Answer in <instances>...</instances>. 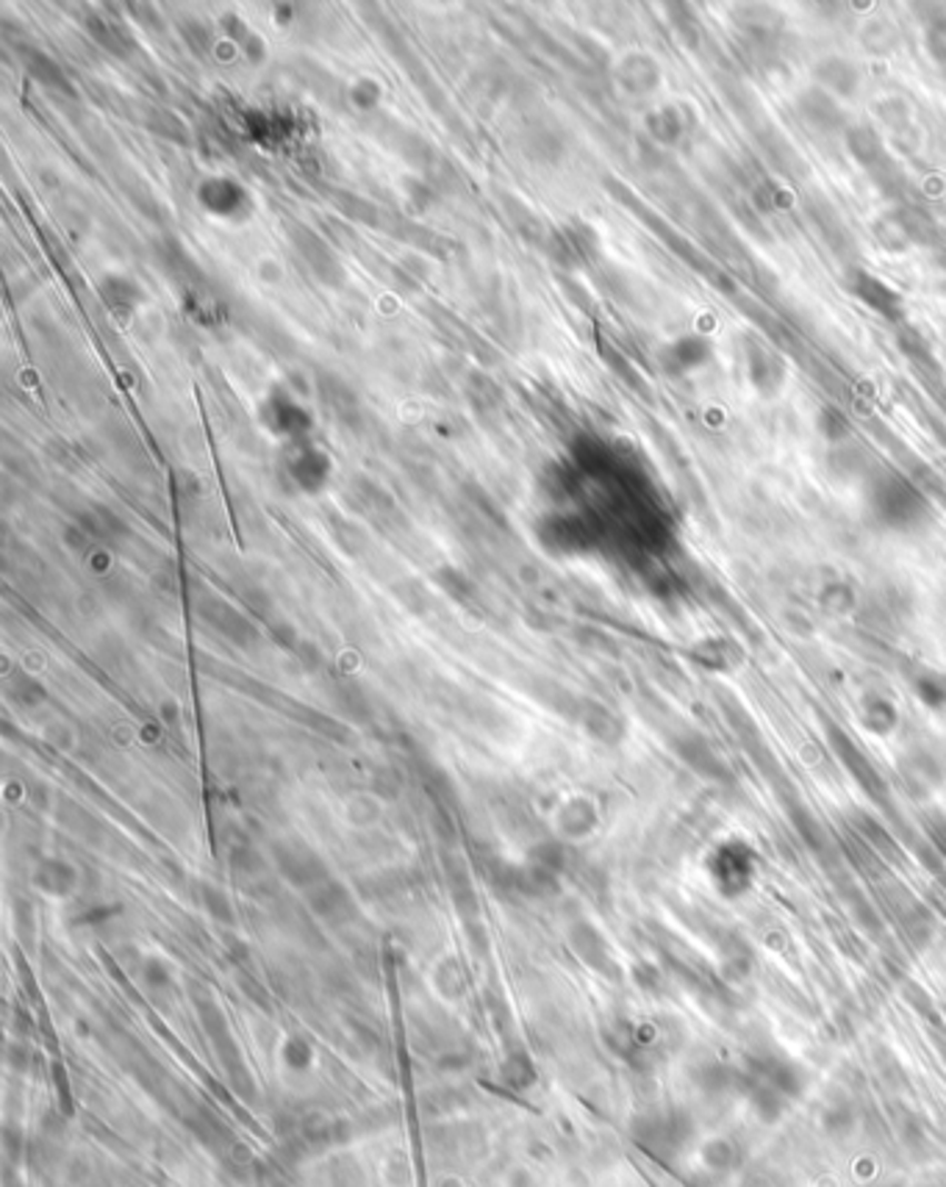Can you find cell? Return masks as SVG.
I'll use <instances>...</instances> for the list:
<instances>
[{
	"mask_svg": "<svg viewBox=\"0 0 946 1187\" xmlns=\"http://www.w3.org/2000/svg\"><path fill=\"white\" fill-rule=\"evenodd\" d=\"M710 875H714L716 886L725 894L747 890L755 875L753 852L747 849V844H725V847L716 849L714 860H710Z\"/></svg>",
	"mask_w": 946,
	"mask_h": 1187,
	"instance_id": "6da1fadb",
	"label": "cell"
}]
</instances>
